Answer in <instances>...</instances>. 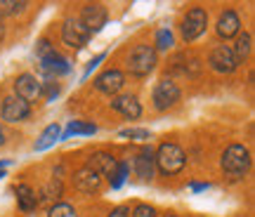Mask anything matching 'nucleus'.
<instances>
[{"label":"nucleus","mask_w":255,"mask_h":217,"mask_svg":"<svg viewBox=\"0 0 255 217\" xmlns=\"http://www.w3.org/2000/svg\"><path fill=\"white\" fill-rule=\"evenodd\" d=\"M154 165L163 172V175H177V172L184 170V165H187V156H184V151L177 144L165 142V144H161L158 146V151H156Z\"/></svg>","instance_id":"obj_1"},{"label":"nucleus","mask_w":255,"mask_h":217,"mask_svg":"<svg viewBox=\"0 0 255 217\" xmlns=\"http://www.w3.org/2000/svg\"><path fill=\"white\" fill-rule=\"evenodd\" d=\"M251 168V151L244 144H232L225 149L222 154V170L227 172L229 177H244Z\"/></svg>","instance_id":"obj_2"},{"label":"nucleus","mask_w":255,"mask_h":217,"mask_svg":"<svg viewBox=\"0 0 255 217\" xmlns=\"http://www.w3.org/2000/svg\"><path fill=\"white\" fill-rule=\"evenodd\" d=\"M158 64V54L151 45H135L132 52L128 57V71L137 76V78H144L154 71V66Z\"/></svg>","instance_id":"obj_3"},{"label":"nucleus","mask_w":255,"mask_h":217,"mask_svg":"<svg viewBox=\"0 0 255 217\" xmlns=\"http://www.w3.org/2000/svg\"><path fill=\"white\" fill-rule=\"evenodd\" d=\"M90 36H92V33L83 26L81 19H76V17H66V19H64V24H62V40L69 47L81 50V47L88 45Z\"/></svg>","instance_id":"obj_4"},{"label":"nucleus","mask_w":255,"mask_h":217,"mask_svg":"<svg viewBox=\"0 0 255 217\" xmlns=\"http://www.w3.org/2000/svg\"><path fill=\"white\" fill-rule=\"evenodd\" d=\"M151 102H154L156 111H168V108H173L180 102V88L173 81L163 78V81L156 83L154 92H151Z\"/></svg>","instance_id":"obj_5"},{"label":"nucleus","mask_w":255,"mask_h":217,"mask_svg":"<svg viewBox=\"0 0 255 217\" xmlns=\"http://www.w3.org/2000/svg\"><path fill=\"white\" fill-rule=\"evenodd\" d=\"M206 26H208V12L203 7H191L182 19V38L191 43L199 36H203Z\"/></svg>","instance_id":"obj_6"},{"label":"nucleus","mask_w":255,"mask_h":217,"mask_svg":"<svg viewBox=\"0 0 255 217\" xmlns=\"http://www.w3.org/2000/svg\"><path fill=\"white\" fill-rule=\"evenodd\" d=\"M14 97L24 100L26 104L38 102L40 97H43L40 81H38L36 76H31V73H21V76H17V81H14Z\"/></svg>","instance_id":"obj_7"},{"label":"nucleus","mask_w":255,"mask_h":217,"mask_svg":"<svg viewBox=\"0 0 255 217\" xmlns=\"http://www.w3.org/2000/svg\"><path fill=\"white\" fill-rule=\"evenodd\" d=\"M0 116L5 123H21L31 116V104H26L19 97H5L2 107H0Z\"/></svg>","instance_id":"obj_8"},{"label":"nucleus","mask_w":255,"mask_h":217,"mask_svg":"<svg viewBox=\"0 0 255 217\" xmlns=\"http://www.w3.org/2000/svg\"><path fill=\"white\" fill-rule=\"evenodd\" d=\"M107 19H109L107 7L100 5V2H88V5L83 7L81 21H83V26L88 28L90 33H100L102 28L107 26Z\"/></svg>","instance_id":"obj_9"},{"label":"nucleus","mask_w":255,"mask_h":217,"mask_svg":"<svg viewBox=\"0 0 255 217\" xmlns=\"http://www.w3.org/2000/svg\"><path fill=\"white\" fill-rule=\"evenodd\" d=\"M208 64H210V69H213V71H218V73H232V71H237L239 59L234 57L232 47L218 45L215 50H213V52H210Z\"/></svg>","instance_id":"obj_10"},{"label":"nucleus","mask_w":255,"mask_h":217,"mask_svg":"<svg viewBox=\"0 0 255 217\" xmlns=\"http://www.w3.org/2000/svg\"><path fill=\"white\" fill-rule=\"evenodd\" d=\"M73 187L81 194H97L102 189V177L95 170H90L88 165H83L73 172Z\"/></svg>","instance_id":"obj_11"},{"label":"nucleus","mask_w":255,"mask_h":217,"mask_svg":"<svg viewBox=\"0 0 255 217\" xmlns=\"http://www.w3.org/2000/svg\"><path fill=\"white\" fill-rule=\"evenodd\" d=\"M123 85H126V76H123V71H119V69H109V71L100 73V76L95 78V88L100 92H104V95H116Z\"/></svg>","instance_id":"obj_12"},{"label":"nucleus","mask_w":255,"mask_h":217,"mask_svg":"<svg viewBox=\"0 0 255 217\" xmlns=\"http://www.w3.org/2000/svg\"><path fill=\"white\" fill-rule=\"evenodd\" d=\"M215 31H218V36L225 38V40L239 36V33H241V19H239V14L234 9H225V12L220 14L218 24H215Z\"/></svg>","instance_id":"obj_13"},{"label":"nucleus","mask_w":255,"mask_h":217,"mask_svg":"<svg viewBox=\"0 0 255 217\" xmlns=\"http://www.w3.org/2000/svg\"><path fill=\"white\" fill-rule=\"evenodd\" d=\"M111 108L119 111L121 116L128 118V120H137L142 116V104H139V100L135 95H121V97H116L111 102Z\"/></svg>","instance_id":"obj_14"},{"label":"nucleus","mask_w":255,"mask_h":217,"mask_svg":"<svg viewBox=\"0 0 255 217\" xmlns=\"http://www.w3.org/2000/svg\"><path fill=\"white\" fill-rule=\"evenodd\" d=\"M116 158L111 154H107V151H97V154H92L90 158H88V168L90 170H95L100 177H111L114 175V170H116Z\"/></svg>","instance_id":"obj_15"},{"label":"nucleus","mask_w":255,"mask_h":217,"mask_svg":"<svg viewBox=\"0 0 255 217\" xmlns=\"http://www.w3.org/2000/svg\"><path fill=\"white\" fill-rule=\"evenodd\" d=\"M132 165H135V175L139 177V180L149 182L151 177H154L156 172V165H154V151L146 146V149H142V154L135 156V161H132Z\"/></svg>","instance_id":"obj_16"},{"label":"nucleus","mask_w":255,"mask_h":217,"mask_svg":"<svg viewBox=\"0 0 255 217\" xmlns=\"http://www.w3.org/2000/svg\"><path fill=\"white\" fill-rule=\"evenodd\" d=\"M40 66H43V71L50 73L52 78H57V76H66V73L71 71V64H69V59H64L59 52H52L50 57L40 59Z\"/></svg>","instance_id":"obj_17"},{"label":"nucleus","mask_w":255,"mask_h":217,"mask_svg":"<svg viewBox=\"0 0 255 217\" xmlns=\"http://www.w3.org/2000/svg\"><path fill=\"white\" fill-rule=\"evenodd\" d=\"M95 132H97V125L90 123V120H71V123L62 130V137H59V139H71V137H81V135H95Z\"/></svg>","instance_id":"obj_18"},{"label":"nucleus","mask_w":255,"mask_h":217,"mask_svg":"<svg viewBox=\"0 0 255 217\" xmlns=\"http://www.w3.org/2000/svg\"><path fill=\"white\" fill-rule=\"evenodd\" d=\"M59 137H62V127L57 125V123L47 125L45 130L40 132V137L36 139V144H33V151H45V149H50V146L55 144V142H59Z\"/></svg>","instance_id":"obj_19"},{"label":"nucleus","mask_w":255,"mask_h":217,"mask_svg":"<svg viewBox=\"0 0 255 217\" xmlns=\"http://www.w3.org/2000/svg\"><path fill=\"white\" fill-rule=\"evenodd\" d=\"M14 191H17V203H19V208L24 210V213H31V210L38 208V196H36V191L31 189L28 184H19Z\"/></svg>","instance_id":"obj_20"},{"label":"nucleus","mask_w":255,"mask_h":217,"mask_svg":"<svg viewBox=\"0 0 255 217\" xmlns=\"http://www.w3.org/2000/svg\"><path fill=\"white\" fill-rule=\"evenodd\" d=\"M251 47H253V38H251V33H239L237 36V45L232 47V52H234V57L239 59V64L246 62L248 54H251Z\"/></svg>","instance_id":"obj_21"},{"label":"nucleus","mask_w":255,"mask_h":217,"mask_svg":"<svg viewBox=\"0 0 255 217\" xmlns=\"http://www.w3.org/2000/svg\"><path fill=\"white\" fill-rule=\"evenodd\" d=\"M173 45H175L173 31H170L168 26L158 28V31H156V50H161V52H168V50H170Z\"/></svg>","instance_id":"obj_22"},{"label":"nucleus","mask_w":255,"mask_h":217,"mask_svg":"<svg viewBox=\"0 0 255 217\" xmlns=\"http://www.w3.org/2000/svg\"><path fill=\"white\" fill-rule=\"evenodd\" d=\"M128 161H119L116 163V170H114V175L109 177V184H111V189H121L123 184H126L128 180Z\"/></svg>","instance_id":"obj_23"},{"label":"nucleus","mask_w":255,"mask_h":217,"mask_svg":"<svg viewBox=\"0 0 255 217\" xmlns=\"http://www.w3.org/2000/svg\"><path fill=\"white\" fill-rule=\"evenodd\" d=\"M28 7V2H24V0H0V14H21L24 9Z\"/></svg>","instance_id":"obj_24"},{"label":"nucleus","mask_w":255,"mask_h":217,"mask_svg":"<svg viewBox=\"0 0 255 217\" xmlns=\"http://www.w3.org/2000/svg\"><path fill=\"white\" fill-rule=\"evenodd\" d=\"M119 137L123 139H137V142H144V139H151V132L144 130V127H126V130H121Z\"/></svg>","instance_id":"obj_25"},{"label":"nucleus","mask_w":255,"mask_h":217,"mask_svg":"<svg viewBox=\"0 0 255 217\" xmlns=\"http://www.w3.org/2000/svg\"><path fill=\"white\" fill-rule=\"evenodd\" d=\"M47 217H78V213L69 203H55L52 208L47 210Z\"/></svg>","instance_id":"obj_26"},{"label":"nucleus","mask_w":255,"mask_h":217,"mask_svg":"<svg viewBox=\"0 0 255 217\" xmlns=\"http://www.w3.org/2000/svg\"><path fill=\"white\" fill-rule=\"evenodd\" d=\"M43 196H45V199H59V196H62V180H59V177H52V182L43 189Z\"/></svg>","instance_id":"obj_27"},{"label":"nucleus","mask_w":255,"mask_h":217,"mask_svg":"<svg viewBox=\"0 0 255 217\" xmlns=\"http://www.w3.org/2000/svg\"><path fill=\"white\" fill-rule=\"evenodd\" d=\"M52 52H57L55 45L47 40V38H43V40H38V45H36V54H38V59H45V57H50Z\"/></svg>","instance_id":"obj_28"},{"label":"nucleus","mask_w":255,"mask_h":217,"mask_svg":"<svg viewBox=\"0 0 255 217\" xmlns=\"http://www.w3.org/2000/svg\"><path fill=\"white\" fill-rule=\"evenodd\" d=\"M104 57H107V52H100L97 57H95V59H90V62H88V66H85V71H83V76H81V81H83V83L88 81V78H90V73L95 71V69H97V66H100L102 62H104Z\"/></svg>","instance_id":"obj_29"},{"label":"nucleus","mask_w":255,"mask_h":217,"mask_svg":"<svg viewBox=\"0 0 255 217\" xmlns=\"http://www.w3.org/2000/svg\"><path fill=\"white\" fill-rule=\"evenodd\" d=\"M40 88H45L47 100H55L57 95H59V83H57V78H47L45 83H40Z\"/></svg>","instance_id":"obj_30"},{"label":"nucleus","mask_w":255,"mask_h":217,"mask_svg":"<svg viewBox=\"0 0 255 217\" xmlns=\"http://www.w3.org/2000/svg\"><path fill=\"white\" fill-rule=\"evenodd\" d=\"M132 217H156V208L154 206H146V203H139L132 210Z\"/></svg>","instance_id":"obj_31"},{"label":"nucleus","mask_w":255,"mask_h":217,"mask_svg":"<svg viewBox=\"0 0 255 217\" xmlns=\"http://www.w3.org/2000/svg\"><path fill=\"white\" fill-rule=\"evenodd\" d=\"M128 215H130V210H128L126 206H119V208H114L109 213V217H128Z\"/></svg>","instance_id":"obj_32"},{"label":"nucleus","mask_w":255,"mask_h":217,"mask_svg":"<svg viewBox=\"0 0 255 217\" xmlns=\"http://www.w3.org/2000/svg\"><path fill=\"white\" fill-rule=\"evenodd\" d=\"M206 189H210L208 182H206V184H191V191H194V194H201V191H206Z\"/></svg>","instance_id":"obj_33"},{"label":"nucleus","mask_w":255,"mask_h":217,"mask_svg":"<svg viewBox=\"0 0 255 217\" xmlns=\"http://www.w3.org/2000/svg\"><path fill=\"white\" fill-rule=\"evenodd\" d=\"M2 38H5V26H2V19H0V43H2Z\"/></svg>","instance_id":"obj_34"},{"label":"nucleus","mask_w":255,"mask_h":217,"mask_svg":"<svg viewBox=\"0 0 255 217\" xmlns=\"http://www.w3.org/2000/svg\"><path fill=\"white\" fill-rule=\"evenodd\" d=\"M5 144V132H2V127H0V146Z\"/></svg>","instance_id":"obj_35"},{"label":"nucleus","mask_w":255,"mask_h":217,"mask_svg":"<svg viewBox=\"0 0 255 217\" xmlns=\"http://www.w3.org/2000/svg\"><path fill=\"white\" fill-rule=\"evenodd\" d=\"M161 217H177V215H173V213H168V215H161Z\"/></svg>","instance_id":"obj_36"},{"label":"nucleus","mask_w":255,"mask_h":217,"mask_svg":"<svg viewBox=\"0 0 255 217\" xmlns=\"http://www.w3.org/2000/svg\"><path fill=\"white\" fill-rule=\"evenodd\" d=\"M2 177H5V170H0V180H2Z\"/></svg>","instance_id":"obj_37"}]
</instances>
